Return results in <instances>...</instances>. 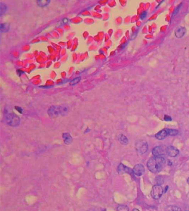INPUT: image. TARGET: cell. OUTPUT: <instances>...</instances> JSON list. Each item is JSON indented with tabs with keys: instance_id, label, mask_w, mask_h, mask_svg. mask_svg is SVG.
<instances>
[{
	"instance_id": "6da1fadb",
	"label": "cell",
	"mask_w": 189,
	"mask_h": 211,
	"mask_svg": "<svg viewBox=\"0 0 189 211\" xmlns=\"http://www.w3.org/2000/svg\"><path fill=\"white\" fill-rule=\"evenodd\" d=\"M166 161L164 157H155L150 158L147 161V166L153 173L157 174L161 171L165 166Z\"/></svg>"
},
{
	"instance_id": "4316f807",
	"label": "cell",
	"mask_w": 189,
	"mask_h": 211,
	"mask_svg": "<svg viewBox=\"0 0 189 211\" xmlns=\"http://www.w3.org/2000/svg\"><path fill=\"white\" fill-rule=\"evenodd\" d=\"M133 211H140L139 210H137V209H136V208H135V209H133Z\"/></svg>"
},
{
	"instance_id": "4fadbf2b",
	"label": "cell",
	"mask_w": 189,
	"mask_h": 211,
	"mask_svg": "<svg viewBox=\"0 0 189 211\" xmlns=\"http://www.w3.org/2000/svg\"><path fill=\"white\" fill-rule=\"evenodd\" d=\"M10 28V26L8 23L2 24H1V26H0L1 32H3V33H6V32L9 31Z\"/></svg>"
},
{
	"instance_id": "5bb4252c",
	"label": "cell",
	"mask_w": 189,
	"mask_h": 211,
	"mask_svg": "<svg viewBox=\"0 0 189 211\" xmlns=\"http://www.w3.org/2000/svg\"><path fill=\"white\" fill-rule=\"evenodd\" d=\"M119 141L121 144L124 145H126L129 143V140L127 139V138L126 137V136L122 134H121L119 136Z\"/></svg>"
},
{
	"instance_id": "2e32d148",
	"label": "cell",
	"mask_w": 189,
	"mask_h": 211,
	"mask_svg": "<svg viewBox=\"0 0 189 211\" xmlns=\"http://www.w3.org/2000/svg\"><path fill=\"white\" fill-rule=\"evenodd\" d=\"M165 211H182L180 208L176 206H169L166 208Z\"/></svg>"
},
{
	"instance_id": "9c48e42d",
	"label": "cell",
	"mask_w": 189,
	"mask_h": 211,
	"mask_svg": "<svg viewBox=\"0 0 189 211\" xmlns=\"http://www.w3.org/2000/svg\"><path fill=\"white\" fill-rule=\"evenodd\" d=\"M166 153L170 157H176L179 154V151L176 147L173 146H169L166 149Z\"/></svg>"
},
{
	"instance_id": "9a60e30c",
	"label": "cell",
	"mask_w": 189,
	"mask_h": 211,
	"mask_svg": "<svg viewBox=\"0 0 189 211\" xmlns=\"http://www.w3.org/2000/svg\"><path fill=\"white\" fill-rule=\"evenodd\" d=\"M7 10H8V7H7V6L6 4H2V3H1V4H0V14H1V16H2V15H4L6 12H7Z\"/></svg>"
},
{
	"instance_id": "83f0119b",
	"label": "cell",
	"mask_w": 189,
	"mask_h": 211,
	"mask_svg": "<svg viewBox=\"0 0 189 211\" xmlns=\"http://www.w3.org/2000/svg\"><path fill=\"white\" fill-rule=\"evenodd\" d=\"M187 182H188V184L189 185V177L188 178V181H187Z\"/></svg>"
},
{
	"instance_id": "f1b7e54d",
	"label": "cell",
	"mask_w": 189,
	"mask_h": 211,
	"mask_svg": "<svg viewBox=\"0 0 189 211\" xmlns=\"http://www.w3.org/2000/svg\"><path fill=\"white\" fill-rule=\"evenodd\" d=\"M104 211H105V210H104Z\"/></svg>"
},
{
	"instance_id": "5b68a950",
	"label": "cell",
	"mask_w": 189,
	"mask_h": 211,
	"mask_svg": "<svg viewBox=\"0 0 189 211\" xmlns=\"http://www.w3.org/2000/svg\"><path fill=\"white\" fill-rule=\"evenodd\" d=\"M137 151L140 154H144L148 150V144L144 141H139L136 144Z\"/></svg>"
},
{
	"instance_id": "8fae6325",
	"label": "cell",
	"mask_w": 189,
	"mask_h": 211,
	"mask_svg": "<svg viewBox=\"0 0 189 211\" xmlns=\"http://www.w3.org/2000/svg\"><path fill=\"white\" fill-rule=\"evenodd\" d=\"M168 135L169 133L168 132V129H165L157 132L155 135V137L159 140H162L165 139Z\"/></svg>"
},
{
	"instance_id": "277c9868",
	"label": "cell",
	"mask_w": 189,
	"mask_h": 211,
	"mask_svg": "<svg viewBox=\"0 0 189 211\" xmlns=\"http://www.w3.org/2000/svg\"><path fill=\"white\" fill-rule=\"evenodd\" d=\"M164 193V190L160 185L153 186L151 190V196L153 199H158L161 197Z\"/></svg>"
},
{
	"instance_id": "e0dca14e",
	"label": "cell",
	"mask_w": 189,
	"mask_h": 211,
	"mask_svg": "<svg viewBox=\"0 0 189 211\" xmlns=\"http://www.w3.org/2000/svg\"><path fill=\"white\" fill-rule=\"evenodd\" d=\"M37 4L40 7H44L47 6L50 2V0H39L37 1Z\"/></svg>"
},
{
	"instance_id": "30bf717a",
	"label": "cell",
	"mask_w": 189,
	"mask_h": 211,
	"mask_svg": "<svg viewBox=\"0 0 189 211\" xmlns=\"http://www.w3.org/2000/svg\"><path fill=\"white\" fill-rule=\"evenodd\" d=\"M186 29L185 27L179 26L175 30V35L177 38H181L185 35Z\"/></svg>"
},
{
	"instance_id": "ac0fdd59",
	"label": "cell",
	"mask_w": 189,
	"mask_h": 211,
	"mask_svg": "<svg viewBox=\"0 0 189 211\" xmlns=\"http://www.w3.org/2000/svg\"><path fill=\"white\" fill-rule=\"evenodd\" d=\"M168 132L169 133V135L170 136H176L179 133V132L177 130L175 129H168Z\"/></svg>"
},
{
	"instance_id": "ba28073f",
	"label": "cell",
	"mask_w": 189,
	"mask_h": 211,
	"mask_svg": "<svg viewBox=\"0 0 189 211\" xmlns=\"http://www.w3.org/2000/svg\"><path fill=\"white\" fill-rule=\"evenodd\" d=\"M152 153L155 157H164L165 155L164 150L161 146H156L153 148Z\"/></svg>"
},
{
	"instance_id": "484cf974",
	"label": "cell",
	"mask_w": 189,
	"mask_h": 211,
	"mask_svg": "<svg viewBox=\"0 0 189 211\" xmlns=\"http://www.w3.org/2000/svg\"><path fill=\"white\" fill-rule=\"evenodd\" d=\"M68 19H67V18H64L63 20H62V22H63V23H64V24H67V23L68 22Z\"/></svg>"
},
{
	"instance_id": "7c38bea8",
	"label": "cell",
	"mask_w": 189,
	"mask_h": 211,
	"mask_svg": "<svg viewBox=\"0 0 189 211\" xmlns=\"http://www.w3.org/2000/svg\"><path fill=\"white\" fill-rule=\"evenodd\" d=\"M64 142L66 145H70L73 142V137L68 132H64L62 134Z\"/></svg>"
},
{
	"instance_id": "d4e9b609",
	"label": "cell",
	"mask_w": 189,
	"mask_h": 211,
	"mask_svg": "<svg viewBox=\"0 0 189 211\" xmlns=\"http://www.w3.org/2000/svg\"><path fill=\"white\" fill-rule=\"evenodd\" d=\"M15 108H16V110H17V111H19V112H20L21 114H22L23 110H22V108H20V107H15Z\"/></svg>"
},
{
	"instance_id": "52a82bcc",
	"label": "cell",
	"mask_w": 189,
	"mask_h": 211,
	"mask_svg": "<svg viewBox=\"0 0 189 211\" xmlns=\"http://www.w3.org/2000/svg\"><path fill=\"white\" fill-rule=\"evenodd\" d=\"M133 174L137 176H141L144 174L145 168L141 164H137L133 168Z\"/></svg>"
},
{
	"instance_id": "ffe728a7",
	"label": "cell",
	"mask_w": 189,
	"mask_h": 211,
	"mask_svg": "<svg viewBox=\"0 0 189 211\" xmlns=\"http://www.w3.org/2000/svg\"><path fill=\"white\" fill-rule=\"evenodd\" d=\"M80 80V76H79V77H77L76 78L73 79V80H71V81L70 82V85H71V86H73V85H76V84L78 83H79Z\"/></svg>"
},
{
	"instance_id": "7402d4cb",
	"label": "cell",
	"mask_w": 189,
	"mask_h": 211,
	"mask_svg": "<svg viewBox=\"0 0 189 211\" xmlns=\"http://www.w3.org/2000/svg\"><path fill=\"white\" fill-rule=\"evenodd\" d=\"M182 6V3H181V4H179V5H178V6H177V7H176V8H175V11H174V12H173V17L174 15L175 16V15L177 14V13L179 12V11H180V10L181 9V6Z\"/></svg>"
},
{
	"instance_id": "44dd1931",
	"label": "cell",
	"mask_w": 189,
	"mask_h": 211,
	"mask_svg": "<svg viewBox=\"0 0 189 211\" xmlns=\"http://www.w3.org/2000/svg\"><path fill=\"white\" fill-rule=\"evenodd\" d=\"M164 177L161 176H157V177L156 178V182H157V185H159L164 183Z\"/></svg>"
},
{
	"instance_id": "603a6c76",
	"label": "cell",
	"mask_w": 189,
	"mask_h": 211,
	"mask_svg": "<svg viewBox=\"0 0 189 211\" xmlns=\"http://www.w3.org/2000/svg\"><path fill=\"white\" fill-rule=\"evenodd\" d=\"M146 16H147V12L145 11V12H142L141 16H140V18H141V20H144Z\"/></svg>"
},
{
	"instance_id": "d6986e66",
	"label": "cell",
	"mask_w": 189,
	"mask_h": 211,
	"mask_svg": "<svg viewBox=\"0 0 189 211\" xmlns=\"http://www.w3.org/2000/svg\"><path fill=\"white\" fill-rule=\"evenodd\" d=\"M117 211H129V207L125 205H120L117 208Z\"/></svg>"
},
{
	"instance_id": "cb8c5ba5",
	"label": "cell",
	"mask_w": 189,
	"mask_h": 211,
	"mask_svg": "<svg viewBox=\"0 0 189 211\" xmlns=\"http://www.w3.org/2000/svg\"><path fill=\"white\" fill-rule=\"evenodd\" d=\"M164 119H165V121H171V120H172L171 118L168 115H165V116H164Z\"/></svg>"
},
{
	"instance_id": "8992f818",
	"label": "cell",
	"mask_w": 189,
	"mask_h": 211,
	"mask_svg": "<svg viewBox=\"0 0 189 211\" xmlns=\"http://www.w3.org/2000/svg\"><path fill=\"white\" fill-rule=\"evenodd\" d=\"M117 171H118V173L120 175H122V174H125V173L129 174H130L131 175H133V170H132L131 168H130L129 167L125 166V165H124L122 163L120 164L119 166H118Z\"/></svg>"
},
{
	"instance_id": "7a4b0ae2",
	"label": "cell",
	"mask_w": 189,
	"mask_h": 211,
	"mask_svg": "<svg viewBox=\"0 0 189 211\" xmlns=\"http://www.w3.org/2000/svg\"><path fill=\"white\" fill-rule=\"evenodd\" d=\"M68 108L66 105L52 106L48 109L47 114L50 117L55 118L59 116H64L68 112Z\"/></svg>"
},
{
	"instance_id": "3957f363",
	"label": "cell",
	"mask_w": 189,
	"mask_h": 211,
	"mask_svg": "<svg viewBox=\"0 0 189 211\" xmlns=\"http://www.w3.org/2000/svg\"><path fill=\"white\" fill-rule=\"evenodd\" d=\"M5 121L7 124L12 127H17L20 124V119L19 116L13 112H5Z\"/></svg>"
}]
</instances>
